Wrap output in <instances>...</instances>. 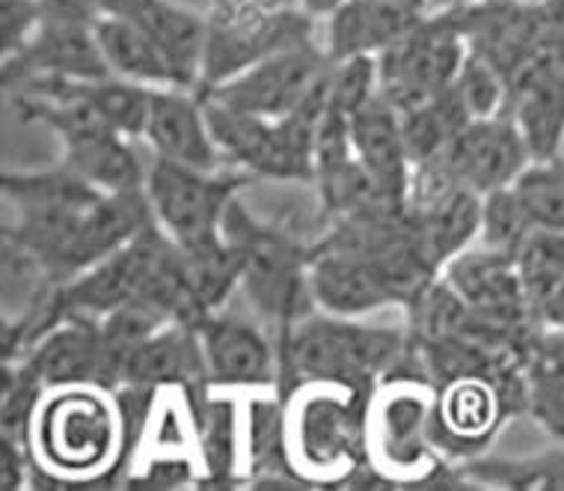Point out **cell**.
Masks as SVG:
<instances>
[{"label":"cell","mask_w":564,"mask_h":491,"mask_svg":"<svg viewBox=\"0 0 564 491\" xmlns=\"http://www.w3.org/2000/svg\"><path fill=\"white\" fill-rule=\"evenodd\" d=\"M143 140L155 149V158L196 170H220L224 152L217 147L205 102L199 93L182 87H155Z\"/></svg>","instance_id":"e0dca14e"},{"label":"cell","mask_w":564,"mask_h":491,"mask_svg":"<svg viewBox=\"0 0 564 491\" xmlns=\"http://www.w3.org/2000/svg\"><path fill=\"white\" fill-rule=\"evenodd\" d=\"M327 66L330 54L324 51L322 42H306L238 72L235 78L203 93V98L256 117H289L312 96Z\"/></svg>","instance_id":"8fae6325"},{"label":"cell","mask_w":564,"mask_h":491,"mask_svg":"<svg viewBox=\"0 0 564 491\" xmlns=\"http://www.w3.org/2000/svg\"><path fill=\"white\" fill-rule=\"evenodd\" d=\"M443 173L457 188L490 194L497 188L514 185V179L532 161L525 138L511 114L469 119L457 138L434 156Z\"/></svg>","instance_id":"4fadbf2b"},{"label":"cell","mask_w":564,"mask_h":491,"mask_svg":"<svg viewBox=\"0 0 564 491\" xmlns=\"http://www.w3.org/2000/svg\"><path fill=\"white\" fill-rule=\"evenodd\" d=\"M562 3H564V0H562Z\"/></svg>","instance_id":"74e56055"},{"label":"cell","mask_w":564,"mask_h":491,"mask_svg":"<svg viewBox=\"0 0 564 491\" xmlns=\"http://www.w3.org/2000/svg\"><path fill=\"white\" fill-rule=\"evenodd\" d=\"M434 7H443V0H434Z\"/></svg>","instance_id":"8d00e7d4"},{"label":"cell","mask_w":564,"mask_h":491,"mask_svg":"<svg viewBox=\"0 0 564 491\" xmlns=\"http://www.w3.org/2000/svg\"><path fill=\"white\" fill-rule=\"evenodd\" d=\"M0 191L15 209V224L3 226L7 259L36 275L40 289L78 277L152 221L147 191L105 194L66 164L3 170Z\"/></svg>","instance_id":"6da1fadb"},{"label":"cell","mask_w":564,"mask_h":491,"mask_svg":"<svg viewBox=\"0 0 564 491\" xmlns=\"http://www.w3.org/2000/svg\"><path fill=\"white\" fill-rule=\"evenodd\" d=\"M440 277L460 295V301L473 313L487 322L517 334H532L541 328L514 256L499 254L485 245H469L464 254L448 259Z\"/></svg>","instance_id":"7c38bea8"},{"label":"cell","mask_w":564,"mask_h":491,"mask_svg":"<svg viewBox=\"0 0 564 491\" xmlns=\"http://www.w3.org/2000/svg\"><path fill=\"white\" fill-rule=\"evenodd\" d=\"M220 7H235V10H259V12H285L301 10V0H212Z\"/></svg>","instance_id":"e575fe53"},{"label":"cell","mask_w":564,"mask_h":491,"mask_svg":"<svg viewBox=\"0 0 564 491\" xmlns=\"http://www.w3.org/2000/svg\"><path fill=\"white\" fill-rule=\"evenodd\" d=\"M205 19H208V40H205L203 75L196 87L199 96L280 51L315 42V21H318L303 10L259 12L235 10L220 3H212Z\"/></svg>","instance_id":"9c48e42d"},{"label":"cell","mask_w":564,"mask_h":491,"mask_svg":"<svg viewBox=\"0 0 564 491\" xmlns=\"http://www.w3.org/2000/svg\"><path fill=\"white\" fill-rule=\"evenodd\" d=\"M467 54V36L452 15L446 10L431 12L395 45L378 54L380 96L399 114L416 108L455 84Z\"/></svg>","instance_id":"30bf717a"},{"label":"cell","mask_w":564,"mask_h":491,"mask_svg":"<svg viewBox=\"0 0 564 491\" xmlns=\"http://www.w3.org/2000/svg\"><path fill=\"white\" fill-rule=\"evenodd\" d=\"M457 96L464 98L469 117H497V114H508V84L499 75L494 63H487L485 57H478L476 51H469L464 66L455 78Z\"/></svg>","instance_id":"1f68e13d"},{"label":"cell","mask_w":564,"mask_h":491,"mask_svg":"<svg viewBox=\"0 0 564 491\" xmlns=\"http://www.w3.org/2000/svg\"><path fill=\"white\" fill-rule=\"evenodd\" d=\"M345 0H301V10L310 12L312 19H327L336 7H341Z\"/></svg>","instance_id":"d590c367"},{"label":"cell","mask_w":564,"mask_h":491,"mask_svg":"<svg viewBox=\"0 0 564 491\" xmlns=\"http://www.w3.org/2000/svg\"><path fill=\"white\" fill-rule=\"evenodd\" d=\"M110 70L87 21L45 19L40 30L10 57H3V87L15 89L33 78L96 81Z\"/></svg>","instance_id":"9a60e30c"},{"label":"cell","mask_w":564,"mask_h":491,"mask_svg":"<svg viewBox=\"0 0 564 491\" xmlns=\"http://www.w3.org/2000/svg\"><path fill=\"white\" fill-rule=\"evenodd\" d=\"M93 33H96L101 57L108 63L113 78L134 81V84H143V87L187 89L178 70L173 66V60L164 54V49L122 15L101 12L93 21Z\"/></svg>","instance_id":"cb8c5ba5"},{"label":"cell","mask_w":564,"mask_h":491,"mask_svg":"<svg viewBox=\"0 0 564 491\" xmlns=\"http://www.w3.org/2000/svg\"><path fill=\"white\" fill-rule=\"evenodd\" d=\"M455 468L457 489H502V491H544L564 489V444H555L550 450L532 452V456H476L467 462L452 465Z\"/></svg>","instance_id":"484cf974"},{"label":"cell","mask_w":564,"mask_h":491,"mask_svg":"<svg viewBox=\"0 0 564 491\" xmlns=\"http://www.w3.org/2000/svg\"><path fill=\"white\" fill-rule=\"evenodd\" d=\"M224 236L243 250L241 292L253 313L273 324V331L301 322L318 310L312 292L310 256L312 245H303L282 226H273L235 200L224 221Z\"/></svg>","instance_id":"8992f818"},{"label":"cell","mask_w":564,"mask_h":491,"mask_svg":"<svg viewBox=\"0 0 564 491\" xmlns=\"http://www.w3.org/2000/svg\"><path fill=\"white\" fill-rule=\"evenodd\" d=\"M422 19L425 12L408 10L395 0H345L324 19L327 33L322 45L330 60L378 57Z\"/></svg>","instance_id":"603a6c76"},{"label":"cell","mask_w":564,"mask_h":491,"mask_svg":"<svg viewBox=\"0 0 564 491\" xmlns=\"http://www.w3.org/2000/svg\"><path fill=\"white\" fill-rule=\"evenodd\" d=\"M117 387H185L205 396L212 391L199 328L170 322L137 343L122 364Z\"/></svg>","instance_id":"ac0fdd59"},{"label":"cell","mask_w":564,"mask_h":491,"mask_svg":"<svg viewBox=\"0 0 564 491\" xmlns=\"http://www.w3.org/2000/svg\"><path fill=\"white\" fill-rule=\"evenodd\" d=\"M369 387L310 378L282 391V452L306 489L350 485L366 468Z\"/></svg>","instance_id":"277c9868"},{"label":"cell","mask_w":564,"mask_h":491,"mask_svg":"<svg viewBox=\"0 0 564 491\" xmlns=\"http://www.w3.org/2000/svg\"><path fill=\"white\" fill-rule=\"evenodd\" d=\"M508 114L514 117L532 158L562 156L564 147V60H535L508 89Z\"/></svg>","instance_id":"7402d4cb"},{"label":"cell","mask_w":564,"mask_h":491,"mask_svg":"<svg viewBox=\"0 0 564 491\" xmlns=\"http://www.w3.org/2000/svg\"><path fill=\"white\" fill-rule=\"evenodd\" d=\"M535 224L525 215L523 203L511 185L497 188L481 200V230H478V245L499 250L517 259V250L523 247Z\"/></svg>","instance_id":"f546056e"},{"label":"cell","mask_w":564,"mask_h":491,"mask_svg":"<svg viewBox=\"0 0 564 491\" xmlns=\"http://www.w3.org/2000/svg\"><path fill=\"white\" fill-rule=\"evenodd\" d=\"M517 268L538 313V305L564 280V233L535 226L517 250Z\"/></svg>","instance_id":"4dcf8cb0"},{"label":"cell","mask_w":564,"mask_h":491,"mask_svg":"<svg viewBox=\"0 0 564 491\" xmlns=\"http://www.w3.org/2000/svg\"><path fill=\"white\" fill-rule=\"evenodd\" d=\"M101 12L122 15L131 24L149 33L173 60L187 89L199 87L203 75L205 40H208V19L187 10L175 0H101Z\"/></svg>","instance_id":"44dd1931"},{"label":"cell","mask_w":564,"mask_h":491,"mask_svg":"<svg viewBox=\"0 0 564 491\" xmlns=\"http://www.w3.org/2000/svg\"><path fill=\"white\" fill-rule=\"evenodd\" d=\"M208 382L224 391H280V349L262 324L217 310L199 328Z\"/></svg>","instance_id":"5bb4252c"},{"label":"cell","mask_w":564,"mask_h":491,"mask_svg":"<svg viewBox=\"0 0 564 491\" xmlns=\"http://www.w3.org/2000/svg\"><path fill=\"white\" fill-rule=\"evenodd\" d=\"M434 408L437 384L410 345L404 364L378 382L366 408V468L380 485L457 489L455 468L434 441Z\"/></svg>","instance_id":"3957f363"},{"label":"cell","mask_w":564,"mask_h":491,"mask_svg":"<svg viewBox=\"0 0 564 491\" xmlns=\"http://www.w3.org/2000/svg\"><path fill=\"white\" fill-rule=\"evenodd\" d=\"M24 447L40 482H117L128 447L119 391L96 382L45 387L30 417Z\"/></svg>","instance_id":"7a4b0ae2"},{"label":"cell","mask_w":564,"mask_h":491,"mask_svg":"<svg viewBox=\"0 0 564 491\" xmlns=\"http://www.w3.org/2000/svg\"><path fill=\"white\" fill-rule=\"evenodd\" d=\"M538 322H541V328L564 331V280L538 305Z\"/></svg>","instance_id":"836d02e7"},{"label":"cell","mask_w":564,"mask_h":491,"mask_svg":"<svg viewBox=\"0 0 564 491\" xmlns=\"http://www.w3.org/2000/svg\"><path fill=\"white\" fill-rule=\"evenodd\" d=\"M42 387L59 384H108L101 322L89 316H68L30 345L19 357Z\"/></svg>","instance_id":"d6986e66"},{"label":"cell","mask_w":564,"mask_h":491,"mask_svg":"<svg viewBox=\"0 0 564 491\" xmlns=\"http://www.w3.org/2000/svg\"><path fill=\"white\" fill-rule=\"evenodd\" d=\"M348 131L354 156L360 158L378 194L390 203H408L413 161L408 156L399 110L378 93L348 119Z\"/></svg>","instance_id":"ffe728a7"},{"label":"cell","mask_w":564,"mask_h":491,"mask_svg":"<svg viewBox=\"0 0 564 491\" xmlns=\"http://www.w3.org/2000/svg\"><path fill=\"white\" fill-rule=\"evenodd\" d=\"M511 188L538 230L564 233V156L532 158Z\"/></svg>","instance_id":"f1b7e54d"},{"label":"cell","mask_w":564,"mask_h":491,"mask_svg":"<svg viewBox=\"0 0 564 491\" xmlns=\"http://www.w3.org/2000/svg\"><path fill=\"white\" fill-rule=\"evenodd\" d=\"M45 21L40 0H0V28H3V57L28 45V40Z\"/></svg>","instance_id":"d6a6232c"},{"label":"cell","mask_w":564,"mask_h":491,"mask_svg":"<svg viewBox=\"0 0 564 491\" xmlns=\"http://www.w3.org/2000/svg\"><path fill=\"white\" fill-rule=\"evenodd\" d=\"M525 414L564 444V331L541 328L525 357Z\"/></svg>","instance_id":"4316f807"},{"label":"cell","mask_w":564,"mask_h":491,"mask_svg":"<svg viewBox=\"0 0 564 491\" xmlns=\"http://www.w3.org/2000/svg\"><path fill=\"white\" fill-rule=\"evenodd\" d=\"M310 275L312 292L324 313L369 316L380 307L399 305V292L378 259L350 247L318 238L312 245Z\"/></svg>","instance_id":"2e32d148"},{"label":"cell","mask_w":564,"mask_h":491,"mask_svg":"<svg viewBox=\"0 0 564 491\" xmlns=\"http://www.w3.org/2000/svg\"><path fill=\"white\" fill-rule=\"evenodd\" d=\"M514 414H525V366L508 373H467L437 384L434 441L448 462L476 459Z\"/></svg>","instance_id":"ba28073f"},{"label":"cell","mask_w":564,"mask_h":491,"mask_svg":"<svg viewBox=\"0 0 564 491\" xmlns=\"http://www.w3.org/2000/svg\"><path fill=\"white\" fill-rule=\"evenodd\" d=\"M256 177L243 170H196L155 158L147 196L155 224L182 250H199L224 238V221L238 194Z\"/></svg>","instance_id":"52a82bcc"},{"label":"cell","mask_w":564,"mask_h":491,"mask_svg":"<svg viewBox=\"0 0 564 491\" xmlns=\"http://www.w3.org/2000/svg\"><path fill=\"white\" fill-rule=\"evenodd\" d=\"M399 117L404 143H408V156L413 164L443 152L457 138V131L473 119L467 105H464V98L457 96L455 84L443 89L440 96L416 105V108L404 110Z\"/></svg>","instance_id":"83f0119b"},{"label":"cell","mask_w":564,"mask_h":491,"mask_svg":"<svg viewBox=\"0 0 564 491\" xmlns=\"http://www.w3.org/2000/svg\"><path fill=\"white\" fill-rule=\"evenodd\" d=\"M408 328L369 324L362 316L315 310L276 331L280 393L310 378H339L375 391L410 354Z\"/></svg>","instance_id":"5b68a950"},{"label":"cell","mask_w":564,"mask_h":491,"mask_svg":"<svg viewBox=\"0 0 564 491\" xmlns=\"http://www.w3.org/2000/svg\"><path fill=\"white\" fill-rule=\"evenodd\" d=\"M481 200L485 196L467 188H455L446 194L434 196L429 203L410 206V215L416 221L419 245L431 259V266L443 271L448 259L464 254L478 238L481 230Z\"/></svg>","instance_id":"d4e9b609"}]
</instances>
